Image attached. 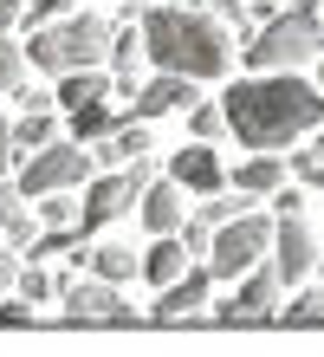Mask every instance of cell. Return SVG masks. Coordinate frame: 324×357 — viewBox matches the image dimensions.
<instances>
[{
  "label": "cell",
  "mask_w": 324,
  "mask_h": 357,
  "mask_svg": "<svg viewBox=\"0 0 324 357\" xmlns=\"http://www.w3.org/2000/svg\"><path fill=\"white\" fill-rule=\"evenodd\" d=\"M221 111H227V130L253 156H279L286 143L324 123V91L298 72H253L221 98Z\"/></svg>",
  "instance_id": "1"
},
{
  "label": "cell",
  "mask_w": 324,
  "mask_h": 357,
  "mask_svg": "<svg viewBox=\"0 0 324 357\" xmlns=\"http://www.w3.org/2000/svg\"><path fill=\"white\" fill-rule=\"evenodd\" d=\"M143 52L156 59L162 72L176 78H227L233 72V39L214 13L201 7H169V0H156V7L143 13Z\"/></svg>",
  "instance_id": "2"
},
{
  "label": "cell",
  "mask_w": 324,
  "mask_h": 357,
  "mask_svg": "<svg viewBox=\"0 0 324 357\" xmlns=\"http://www.w3.org/2000/svg\"><path fill=\"white\" fill-rule=\"evenodd\" d=\"M111 39H117L111 20H98V13H65V20H52V26L26 33V66L52 72V78H65V72H98L104 59H111Z\"/></svg>",
  "instance_id": "3"
},
{
  "label": "cell",
  "mask_w": 324,
  "mask_h": 357,
  "mask_svg": "<svg viewBox=\"0 0 324 357\" xmlns=\"http://www.w3.org/2000/svg\"><path fill=\"white\" fill-rule=\"evenodd\" d=\"M318 52H324V20H318L311 0L279 7L266 26H253V39L240 46V59L253 72H298V66H311Z\"/></svg>",
  "instance_id": "4"
},
{
  "label": "cell",
  "mask_w": 324,
  "mask_h": 357,
  "mask_svg": "<svg viewBox=\"0 0 324 357\" xmlns=\"http://www.w3.org/2000/svg\"><path fill=\"white\" fill-rule=\"evenodd\" d=\"M156 182V169H149V156L143 162H130V169H104V176H91L84 182V202H78V234L91 241V234H104L111 221H123L130 208L143 202V188Z\"/></svg>",
  "instance_id": "5"
},
{
  "label": "cell",
  "mask_w": 324,
  "mask_h": 357,
  "mask_svg": "<svg viewBox=\"0 0 324 357\" xmlns=\"http://www.w3.org/2000/svg\"><path fill=\"white\" fill-rule=\"evenodd\" d=\"M98 176V162H91V150H78V143H52V150H39V156H26V162H20V195H26V202H39V195H65V188H72V195H78V188L84 182H91Z\"/></svg>",
  "instance_id": "6"
},
{
  "label": "cell",
  "mask_w": 324,
  "mask_h": 357,
  "mask_svg": "<svg viewBox=\"0 0 324 357\" xmlns=\"http://www.w3.org/2000/svg\"><path fill=\"white\" fill-rule=\"evenodd\" d=\"M272 227H279V221H266V215H240V221H227L221 234H214L208 273L233 286V280H247L253 266H266V260H272Z\"/></svg>",
  "instance_id": "7"
},
{
  "label": "cell",
  "mask_w": 324,
  "mask_h": 357,
  "mask_svg": "<svg viewBox=\"0 0 324 357\" xmlns=\"http://www.w3.org/2000/svg\"><path fill=\"white\" fill-rule=\"evenodd\" d=\"M59 299H65V319L72 325H137L143 319V312L123 305V292L104 286V280H59Z\"/></svg>",
  "instance_id": "8"
},
{
  "label": "cell",
  "mask_w": 324,
  "mask_h": 357,
  "mask_svg": "<svg viewBox=\"0 0 324 357\" xmlns=\"http://www.w3.org/2000/svg\"><path fill=\"white\" fill-rule=\"evenodd\" d=\"M279 299H286V280L272 273V260L266 266H253L247 280H233V292H227V305H214L227 325H259V319H279Z\"/></svg>",
  "instance_id": "9"
},
{
  "label": "cell",
  "mask_w": 324,
  "mask_h": 357,
  "mask_svg": "<svg viewBox=\"0 0 324 357\" xmlns=\"http://www.w3.org/2000/svg\"><path fill=\"white\" fill-rule=\"evenodd\" d=\"M311 266H318V241H311V227L298 221V215H279V227H272V273H279L286 286H298Z\"/></svg>",
  "instance_id": "10"
},
{
  "label": "cell",
  "mask_w": 324,
  "mask_h": 357,
  "mask_svg": "<svg viewBox=\"0 0 324 357\" xmlns=\"http://www.w3.org/2000/svg\"><path fill=\"white\" fill-rule=\"evenodd\" d=\"M194 104H201L194 78L156 72L149 85H137V98H130V117H137V123H156V117H169V111H194Z\"/></svg>",
  "instance_id": "11"
},
{
  "label": "cell",
  "mask_w": 324,
  "mask_h": 357,
  "mask_svg": "<svg viewBox=\"0 0 324 357\" xmlns=\"http://www.w3.org/2000/svg\"><path fill=\"white\" fill-rule=\"evenodd\" d=\"M169 182L188 188V195H221V188H227V169H221V156H214L208 143H188V150L169 156Z\"/></svg>",
  "instance_id": "12"
},
{
  "label": "cell",
  "mask_w": 324,
  "mask_h": 357,
  "mask_svg": "<svg viewBox=\"0 0 324 357\" xmlns=\"http://www.w3.org/2000/svg\"><path fill=\"white\" fill-rule=\"evenodd\" d=\"M188 195V188H176V182H169V176H156V182H149L143 188V202H137V215H143V227H149V234H182V221L194 215V208L182 202Z\"/></svg>",
  "instance_id": "13"
},
{
  "label": "cell",
  "mask_w": 324,
  "mask_h": 357,
  "mask_svg": "<svg viewBox=\"0 0 324 357\" xmlns=\"http://www.w3.org/2000/svg\"><path fill=\"white\" fill-rule=\"evenodd\" d=\"M208 292H214V273H208V266H188L176 286H162V299L149 305V319L176 325V319H188V312H201V305H208Z\"/></svg>",
  "instance_id": "14"
},
{
  "label": "cell",
  "mask_w": 324,
  "mask_h": 357,
  "mask_svg": "<svg viewBox=\"0 0 324 357\" xmlns=\"http://www.w3.org/2000/svg\"><path fill=\"white\" fill-rule=\"evenodd\" d=\"M143 156H149V123H137V117H123L104 143H91L98 169H130V162H143Z\"/></svg>",
  "instance_id": "15"
},
{
  "label": "cell",
  "mask_w": 324,
  "mask_h": 357,
  "mask_svg": "<svg viewBox=\"0 0 324 357\" xmlns=\"http://www.w3.org/2000/svg\"><path fill=\"white\" fill-rule=\"evenodd\" d=\"M188 266H194V260H188L182 234H162V241H149V247H143V280L156 286V292H162V286H176Z\"/></svg>",
  "instance_id": "16"
},
{
  "label": "cell",
  "mask_w": 324,
  "mask_h": 357,
  "mask_svg": "<svg viewBox=\"0 0 324 357\" xmlns=\"http://www.w3.org/2000/svg\"><path fill=\"white\" fill-rule=\"evenodd\" d=\"M143 26H123L117 39H111V85H117V98H137V78H143Z\"/></svg>",
  "instance_id": "17"
},
{
  "label": "cell",
  "mask_w": 324,
  "mask_h": 357,
  "mask_svg": "<svg viewBox=\"0 0 324 357\" xmlns=\"http://www.w3.org/2000/svg\"><path fill=\"white\" fill-rule=\"evenodd\" d=\"M52 98L65 104V117H72V111H84V104H104V98H117V85L104 78V66H98V72H65Z\"/></svg>",
  "instance_id": "18"
},
{
  "label": "cell",
  "mask_w": 324,
  "mask_h": 357,
  "mask_svg": "<svg viewBox=\"0 0 324 357\" xmlns=\"http://www.w3.org/2000/svg\"><path fill=\"white\" fill-rule=\"evenodd\" d=\"M279 188H286V162L279 156H247L240 169H233V195H279Z\"/></svg>",
  "instance_id": "19"
},
{
  "label": "cell",
  "mask_w": 324,
  "mask_h": 357,
  "mask_svg": "<svg viewBox=\"0 0 324 357\" xmlns=\"http://www.w3.org/2000/svg\"><path fill=\"white\" fill-rule=\"evenodd\" d=\"M117 111H111V98H104V104H84V111H72V117H65V137H72L78 143V150H91V143H104V137H111L117 130Z\"/></svg>",
  "instance_id": "20"
},
{
  "label": "cell",
  "mask_w": 324,
  "mask_h": 357,
  "mask_svg": "<svg viewBox=\"0 0 324 357\" xmlns=\"http://www.w3.org/2000/svg\"><path fill=\"white\" fill-rule=\"evenodd\" d=\"M130 273H143V254H130L123 241H104V247H91V280H104V286H123Z\"/></svg>",
  "instance_id": "21"
},
{
  "label": "cell",
  "mask_w": 324,
  "mask_h": 357,
  "mask_svg": "<svg viewBox=\"0 0 324 357\" xmlns=\"http://www.w3.org/2000/svg\"><path fill=\"white\" fill-rule=\"evenodd\" d=\"M52 143H59L52 111H46V117H26V111H20V117H13V156H20V162L39 156V150H52Z\"/></svg>",
  "instance_id": "22"
},
{
  "label": "cell",
  "mask_w": 324,
  "mask_h": 357,
  "mask_svg": "<svg viewBox=\"0 0 324 357\" xmlns=\"http://www.w3.org/2000/svg\"><path fill=\"white\" fill-rule=\"evenodd\" d=\"M33 215H39V227H78V195L72 188H65V195H39Z\"/></svg>",
  "instance_id": "23"
},
{
  "label": "cell",
  "mask_w": 324,
  "mask_h": 357,
  "mask_svg": "<svg viewBox=\"0 0 324 357\" xmlns=\"http://www.w3.org/2000/svg\"><path fill=\"white\" fill-rule=\"evenodd\" d=\"M26 85V46H20L13 33H0V91Z\"/></svg>",
  "instance_id": "24"
},
{
  "label": "cell",
  "mask_w": 324,
  "mask_h": 357,
  "mask_svg": "<svg viewBox=\"0 0 324 357\" xmlns=\"http://www.w3.org/2000/svg\"><path fill=\"white\" fill-rule=\"evenodd\" d=\"M188 130H194V143H214V137L227 130V111H221V104H194V111H188Z\"/></svg>",
  "instance_id": "25"
},
{
  "label": "cell",
  "mask_w": 324,
  "mask_h": 357,
  "mask_svg": "<svg viewBox=\"0 0 324 357\" xmlns=\"http://www.w3.org/2000/svg\"><path fill=\"white\" fill-rule=\"evenodd\" d=\"M20 299H26V305H46V299H59V280H52V273H39V266H20Z\"/></svg>",
  "instance_id": "26"
},
{
  "label": "cell",
  "mask_w": 324,
  "mask_h": 357,
  "mask_svg": "<svg viewBox=\"0 0 324 357\" xmlns=\"http://www.w3.org/2000/svg\"><path fill=\"white\" fill-rule=\"evenodd\" d=\"M182 247H188V260H194V266H208V254H214V227L188 215V221H182Z\"/></svg>",
  "instance_id": "27"
},
{
  "label": "cell",
  "mask_w": 324,
  "mask_h": 357,
  "mask_svg": "<svg viewBox=\"0 0 324 357\" xmlns=\"http://www.w3.org/2000/svg\"><path fill=\"white\" fill-rule=\"evenodd\" d=\"M286 325H324V286L298 292V299L286 305Z\"/></svg>",
  "instance_id": "28"
},
{
  "label": "cell",
  "mask_w": 324,
  "mask_h": 357,
  "mask_svg": "<svg viewBox=\"0 0 324 357\" xmlns=\"http://www.w3.org/2000/svg\"><path fill=\"white\" fill-rule=\"evenodd\" d=\"M292 176L298 188H324V150H292Z\"/></svg>",
  "instance_id": "29"
},
{
  "label": "cell",
  "mask_w": 324,
  "mask_h": 357,
  "mask_svg": "<svg viewBox=\"0 0 324 357\" xmlns=\"http://www.w3.org/2000/svg\"><path fill=\"white\" fill-rule=\"evenodd\" d=\"M201 7L221 20V26H233V33H247V39H253V26H247V0H201Z\"/></svg>",
  "instance_id": "30"
},
{
  "label": "cell",
  "mask_w": 324,
  "mask_h": 357,
  "mask_svg": "<svg viewBox=\"0 0 324 357\" xmlns=\"http://www.w3.org/2000/svg\"><path fill=\"white\" fill-rule=\"evenodd\" d=\"M65 13H72V0H26V33L52 26V20H65Z\"/></svg>",
  "instance_id": "31"
},
{
  "label": "cell",
  "mask_w": 324,
  "mask_h": 357,
  "mask_svg": "<svg viewBox=\"0 0 324 357\" xmlns=\"http://www.w3.org/2000/svg\"><path fill=\"white\" fill-rule=\"evenodd\" d=\"M13 104H20V111H26V117H46V111H52L59 98H52L46 85H13Z\"/></svg>",
  "instance_id": "32"
},
{
  "label": "cell",
  "mask_w": 324,
  "mask_h": 357,
  "mask_svg": "<svg viewBox=\"0 0 324 357\" xmlns=\"http://www.w3.org/2000/svg\"><path fill=\"white\" fill-rule=\"evenodd\" d=\"M20 286V260L7 254V247H0V299H7V292Z\"/></svg>",
  "instance_id": "33"
},
{
  "label": "cell",
  "mask_w": 324,
  "mask_h": 357,
  "mask_svg": "<svg viewBox=\"0 0 324 357\" xmlns=\"http://www.w3.org/2000/svg\"><path fill=\"white\" fill-rule=\"evenodd\" d=\"M20 20H26V0H0V33H13Z\"/></svg>",
  "instance_id": "34"
},
{
  "label": "cell",
  "mask_w": 324,
  "mask_h": 357,
  "mask_svg": "<svg viewBox=\"0 0 324 357\" xmlns=\"http://www.w3.org/2000/svg\"><path fill=\"white\" fill-rule=\"evenodd\" d=\"M272 202H279V215H298V208H305V188H279Z\"/></svg>",
  "instance_id": "35"
},
{
  "label": "cell",
  "mask_w": 324,
  "mask_h": 357,
  "mask_svg": "<svg viewBox=\"0 0 324 357\" xmlns=\"http://www.w3.org/2000/svg\"><path fill=\"white\" fill-rule=\"evenodd\" d=\"M33 319V305L26 299H13V305H0V325H26Z\"/></svg>",
  "instance_id": "36"
},
{
  "label": "cell",
  "mask_w": 324,
  "mask_h": 357,
  "mask_svg": "<svg viewBox=\"0 0 324 357\" xmlns=\"http://www.w3.org/2000/svg\"><path fill=\"white\" fill-rule=\"evenodd\" d=\"M7 156H13V123L0 117V182H7Z\"/></svg>",
  "instance_id": "37"
},
{
  "label": "cell",
  "mask_w": 324,
  "mask_h": 357,
  "mask_svg": "<svg viewBox=\"0 0 324 357\" xmlns=\"http://www.w3.org/2000/svg\"><path fill=\"white\" fill-rule=\"evenodd\" d=\"M318 91H324V52H318Z\"/></svg>",
  "instance_id": "38"
},
{
  "label": "cell",
  "mask_w": 324,
  "mask_h": 357,
  "mask_svg": "<svg viewBox=\"0 0 324 357\" xmlns=\"http://www.w3.org/2000/svg\"><path fill=\"white\" fill-rule=\"evenodd\" d=\"M169 7H201V0H169Z\"/></svg>",
  "instance_id": "39"
},
{
  "label": "cell",
  "mask_w": 324,
  "mask_h": 357,
  "mask_svg": "<svg viewBox=\"0 0 324 357\" xmlns=\"http://www.w3.org/2000/svg\"><path fill=\"white\" fill-rule=\"evenodd\" d=\"M311 150H324V130H318V143H311Z\"/></svg>",
  "instance_id": "40"
},
{
  "label": "cell",
  "mask_w": 324,
  "mask_h": 357,
  "mask_svg": "<svg viewBox=\"0 0 324 357\" xmlns=\"http://www.w3.org/2000/svg\"><path fill=\"white\" fill-rule=\"evenodd\" d=\"M318 273H324V254H318Z\"/></svg>",
  "instance_id": "41"
},
{
  "label": "cell",
  "mask_w": 324,
  "mask_h": 357,
  "mask_svg": "<svg viewBox=\"0 0 324 357\" xmlns=\"http://www.w3.org/2000/svg\"><path fill=\"white\" fill-rule=\"evenodd\" d=\"M279 7H292V0H279Z\"/></svg>",
  "instance_id": "42"
},
{
  "label": "cell",
  "mask_w": 324,
  "mask_h": 357,
  "mask_svg": "<svg viewBox=\"0 0 324 357\" xmlns=\"http://www.w3.org/2000/svg\"><path fill=\"white\" fill-rule=\"evenodd\" d=\"M0 247H7V241H0Z\"/></svg>",
  "instance_id": "43"
}]
</instances>
